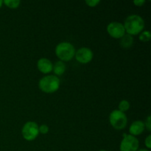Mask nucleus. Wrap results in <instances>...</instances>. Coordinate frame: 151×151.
I'll return each mask as SVG.
<instances>
[{
	"label": "nucleus",
	"instance_id": "f257e3e1",
	"mask_svg": "<svg viewBox=\"0 0 151 151\" xmlns=\"http://www.w3.org/2000/svg\"><path fill=\"white\" fill-rule=\"evenodd\" d=\"M123 25L127 34L135 35L142 32L145 28V22L140 16L133 14L126 18Z\"/></svg>",
	"mask_w": 151,
	"mask_h": 151
},
{
	"label": "nucleus",
	"instance_id": "f03ea898",
	"mask_svg": "<svg viewBox=\"0 0 151 151\" xmlns=\"http://www.w3.org/2000/svg\"><path fill=\"white\" fill-rule=\"evenodd\" d=\"M60 79L56 75H47L41 78L38 83L39 88L45 93H54L60 87Z\"/></svg>",
	"mask_w": 151,
	"mask_h": 151
},
{
	"label": "nucleus",
	"instance_id": "7ed1b4c3",
	"mask_svg": "<svg viewBox=\"0 0 151 151\" xmlns=\"http://www.w3.org/2000/svg\"><path fill=\"white\" fill-rule=\"evenodd\" d=\"M55 54L61 61H69L75 56V49L71 43L61 42L56 46Z\"/></svg>",
	"mask_w": 151,
	"mask_h": 151
},
{
	"label": "nucleus",
	"instance_id": "20e7f679",
	"mask_svg": "<svg viewBox=\"0 0 151 151\" xmlns=\"http://www.w3.org/2000/svg\"><path fill=\"white\" fill-rule=\"evenodd\" d=\"M111 125L116 130H122L126 127L128 123V118L124 112L119 110H114L109 116Z\"/></svg>",
	"mask_w": 151,
	"mask_h": 151
},
{
	"label": "nucleus",
	"instance_id": "39448f33",
	"mask_svg": "<svg viewBox=\"0 0 151 151\" xmlns=\"http://www.w3.org/2000/svg\"><path fill=\"white\" fill-rule=\"evenodd\" d=\"M139 147V142L136 137L124 134L123 139L119 145L120 151H137Z\"/></svg>",
	"mask_w": 151,
	"mask_h": 151
},
{
	"label": "nucleus",
	"instance_id": "423d86ee",
	"mask_svg": "<svg viewBox=\"0 0 151 151\" xmlns=\"http://www.w3.org/2000/svg\"><path fill=\"white\" fill-rule=\"evenodd\" d=\"M24 139L27 141H32L38 136V125L36 122L29 121L24 125L22 130Z\"/></svg>",
	"mask_w": 151,
	"mask_h": 151
},
{
	"label": "nucleus",
	"instance_id": "0eeeda50",
	"mask_svg": "<svg viewBox=\"0 0 151 151\" xmlns=\"http://www.w3.org/2000/svg\"><path fill=\"white\" fill-rule=\"evenodd\" d=\"M107 32L114 38H121L125 34L124 25L118 22H112L107 26Z\"/></svg>",
	"mask_w": 151,
	"mask_h": 151
},
{
	"label": "nucleus",
	"instance_id": "6e6552de",
	"mask_svg": "<svg viewBox=\"0 0 151 151\" xmlns=\"http://www.w3.org/2000/svg\"><path fill=\"white\" fill-rule=\"evenodd\" d=\"M75 58L78 62L81 63H89L93 58V52L91 49L87 47H82L79 49L77 52H75Z\"/></svg>",
	"mask_w": 151,
	"mask_h": 151
},
{
	"label": "nucleus",
	"instance_id": "1a4fd4ad",
	"mask_svg": "<svg viewBox=\"0 0 151 151\" xmlns=\"http://www.w3.org/2000/svg\"><path fill=\"white\" fill-rule=\"evenodd\" d=\"M37 67L41 72L44 74H48L52 71L53 64L49 59L42 58L37 62Z\"/></svg>",
	"mask_w": 151,
	"mask_h": 151
},
{
	"label": "nucleus",
	"instance_id": "9d476101",
	"mask_svg": "<svg viewBox=\"0 0 151 151\" xmlns=\"http://www.w3.org/2000/svg\"><path fill=\"white\" fill-rule=\"evenodd\" d=\"M145 126V123L141 120H137L132 122L129 128V132L130 134L134 137L136 136H139L142 134L144 131Z\"/></svg>",
	"mask_w": 151,
	"mask_h": 151
},
{
	"label": "nucleus",
	"instance_id": "9b49d317",
	"mask_svg": "<svg viewBox=\"0 0 151 151\" xmlns=\"http://www.w3.org/2000/svg\"><path fill=\"white\" fill-rule=\"evenodd\" d=\"M119 44H120L121 47H122L123 48L128 49L131 47V46L134 44V38H133L132 35H128V34H125L120 38Z\"/></svg>",
	"mask_w": 151,
	"mask_h": 151
},
{
	"label": "nucleus",
	"instance_id": "f8f14e48",
	"mask_svg": "<svg viewBox=\"0 0 151 151\" xmlns=\"http://www.w3.org/2000/svg\"><path fill=\"white\" fill-rule=\"evenodd\" d=\"M52 70L54 73L57 75H61L66 71V64L63 61H57L54 65H53Z\"/></svg>",
	"mask_w": 151,
	"mask_h": 151
},
{
	"label": "nucleus",
	"instance_id": "ddd939ff",
	"mask_svg": "<svg viewBox=\"0 0 151 151\" xmlns=\"http://www.w3.org/2000/svg\"><path fill=\"white\" fill-rule=\"evenodd\" d=\"M3 3L10 8H17L21 1L19 0H4Z\"/></svg>",
	"mask_w": 151,
	"mask_h": 151
},
{
	"label": "nucleus",
	"instance_id": "4468645a",
	"mask_svg": "<svg viewBox=\"0 0 151 151\" xmlns=\"http://www.w3.org/2000/svg\"><path fill=\"white\" fill-rule=\"evenodd\" d=\"M151 33L150 31L145 30L142 32L139 35V40L142 42H147L150 40Z\"/></svg>",
	"mask_w": 151,
	"mask_h": 151
},
{
	"label": "nucleus",
	"instance_id": "2eb2a0df",
	"mask_svg": "<svg viewBox=\"0 0 151 151\" xmlns=\"http://www.w3.org/2000/svg\"><path fill=\"white\" fill-rule=\"evenodd\" d=\"M118 107H119V110L120 111L124 112V113H125L126 111H128V109H129L130 103L128 100H122V101L119 102Z\"/></svg>",
	"mask_w": 151,
	"mask_h": 151
},
{
	"label": "nucleus",
	"instance_id": "dca6fc26",
	"mask_svg": "<svg viewBox=\"0 0 151 151\" xmlns=\"http://www.w3.org/2000/svg\"><path fill=\"white\" fill-rule=\"evenodd\" d=\"M38 131L42 134H46L48 133L49 131V127L46 124H43V125H40L38 127Z\"/></svg>",
	"mask_w": 151,
	"mask_h": 151
},
{
	"label": "nucleus",
	"instance_id": "f3484780",
	"mask_svg": "<svg viewBox=\"0 0 151 151\" xmlns=\"http://www.w3.org/2000/svg\"><path fill=\"white\" fill-rule=\"evenodd\" d=\"M86 4H88L89 7H95L97 4H100V0H86L85 1Z\"/></svg>",
	"mask_w": 151,
	"mask_h": 151
},
{
	"label": "nucleus",
	"instance_id": "a211bd4d",
	"mask_svg": "<svg viewBox=\"0 0 151 151\" xmlns=\"http://www.w3.org/2000/svg\"><path fill=\"white\" fill-rule=\"evenodd\" d=\"M150 119H151V116H147V119H146L145 123V128H147V131H151V120Z\"/></svg>",
	"mask_w": 151,
	"mask_h": 151
},
{
	"label": "nucleus",
	"instance_id": "6ab92c4d",
	"mask_svg": "<svg viewBox=\"0 0 151 151\" xmlns=\"http://www.w3.org/2000/svg\"><path fill=\"white\" fill-rule=\"evenodd\" d=\"M145 145L146 147H147V149L151 148V135H148L146 137L145 140Z\"/></svg>",
	"mask_w": 151,
	"mask_h": 151
},
{
	"label": "nucleus",
	"instance_id": "aec40b11",
	"mask_svg": "<svg viewBox=\"0 0 151 151\" xmlns=\"http://www.w3.org/2000/svg\"><path fill=\"white\" fill-rule=\"evenodd\" d=\"M145 3V0H135V1H134V4H135V5L139 6V7L142 6Z\"/></svg>",
	"mask_w": 151,
	"mask_h": 151
},
{
	"label": "nucleus",
	"instance_id": "412c9836",
	"mask_svg": "<svg viewBox=\"0 0 151 151\" xmlns=\"http://www.w3.org/2000/svg\"><path fill=\"white\" fill-rule=\"evenodd\" d=\"M137 151H150V150H147V149H139V150H138Z\"/></svg>",
	"mask_w": 151,
	"mask_h": 151
},
{
	"label": "nucleus",
	"instance_id": "4be33fe9",
	"mask_svg": "<svg viewBox=\"0 0 151 151\" xmlns=\"http://www.w3.org/2000/svg\"><path fill=\"white\" fill-rule=\"evenodd\" d=\"M3 4V1H1V0H0V7H1V5H2Z\"/></svg>",
	"mask_w": 151,
	"mask_h": 151
},
{
	"label": "nucleus",
	"instance_id": "5701e85b",
	"mask_svg": "<svg viewBox=\"0 0 151 151\" xmlns=\"http://www.w3.org/2000/svg\"><path fill=\"white\" fill-rule=\"evenodd\" d=\"M99 151H108V150H99Z\"/></svg>",
	"mask_w": 151,
	"mask_h": 151
}]
</instances>
